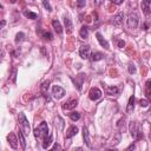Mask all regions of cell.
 I'll return each instance as SVG.
<instances>
[{"instance_id":"6da1fadb","label":"cell","mask_w":151,"mask_h":151,"mask_svg":"<svg viewBox=\"0 0 151 151\" xmlns=\"http://www.w3.org/2000/svg\"><path fill=\"white\" fill-rule=\"evenodd\" d=\"M130 134L135 141L143 139V134L141 130V125L138 122H131L130 123Z\"/></svg>"},{"instance_id":"7a4b0ae2","label":"cell","mask_w":151,"mask_h":151,"mask_svg":"<svg viewBox=\"0 0 151 151\" xmlns=\"http://www.w3.org/2000/svg\"><path fill=\"white\" fill-rule=\"evenodd\" d=\"M48 125L46 122H42L40 125L38 126L35 130H34V136L35 138H40V139H44L46 136H48Z\"/></svg>"},{"instance_id":"3957f363","label":"cell","mask_w":151,"mask_h":151,"mask_svg":"<svg viewBox=\"0 0 151 151\" xmlns=\"http://www.w3.org/2000/svg\"><path fill=\"white\" fill-rule=\"evenodd\" d=\"M18 119H19V124H20V129L24 131V134L26 136L30 135V132H31V126L28 124V119L25 117V115L23 112L19 113V116H18Z\"/></svg>"},{"instance_id":"277c9868","label":"cell","mask_w":151,"mask_h":151,"mask_svg":"<svg viewBox=\"0 0 151 151\" xmlns=\"http://www.w3.org/2000/svg\"><path fill=\"white\" fill-rule=\"evenodd\" d=\"M138 23H139V17H138V14H137L136 12H131V13H129L127 19H126L127 27L131 28V30H135V28H137Z\"/></svg>"},{"instance_id":"5b68a950","label":"cell","mask_w":151,"mask_h":151,"mask_svg":"<svg viewBox=\"0 0 151 151\" xmlns=\"http://www.w3.org/2000/svg\"><path fill=\"white\" fill-rule=\"evenodd\" d=\"M100 97H102V91H100L98 87H92V89L90 90V92H89V98H90L91 100L96 102V100H98Z\"/></svg>"},{"instance_id":"8992f818","label":"cell","mask_w":151,"mask_h":151,"mask_svg":"<svg viewBox=\"0 0 151 151\" xmlns=\"http://www.w3.org/2000/svg\"><path fill=\"white\" fill-rule=\"evenodd\" d=\"M52 94H53V97L57 98V99H60L65 96V90L62 87V86H58V85H55L53 86L52 89Z\"/></svg>"},{"instance_id":"52a82bcc","label":"cell","mask_w":151,"mask_h":151,"mask_svg":"<svg viewBox=\"0 0 151 151\" xmlns=\"http://www.w3.org/2000/svg\"><path fill=\"white\" fill-rule=\"evenodd\" d=\"M90 52H91V48H90L89 45H82L80 48H79V55L83 59L90 58Z\"/></svg>"},{"instance_id":"ba28073f","label":"cell","mask_w":151,"mask_h":151,"mask_svg":"<svg viewBox=\"0 0 151 151\" xmlns=\"http://www.w3.org/2000/svg\"><path fill=\"white\" fill-rule=\"evenodd\" d=\"M72 80H73L74 85L77 86V89L80 91V90H82V86H83V83H84V80H85V74H84V73H80L78 77H76V79L72 78Z\"/></svg>"},{"instance_id":"9c48e42d","label":"cell","mask_w":151,"mask_h":151,"mask_svg":"<svg viewBox=\"0 0 151 151\" xmlns=\"http://www.w3.org/2000/svg\"><path fill=\"white\" fill-rule=\"evenodd\" d=\"M142 10L145 15L151 14V0H143L142 1Z\"/></svg>"},{"instance_id":"30bf717a","label":"cell","mask_w":151,"mask_h":151,"mask_svg":"<svg viewBox=\"0 0 151 151\" xmlns=\"http://www.w3.org/2000/svg\"><path fill=\"white\" fill-rule=\"evenodd\" d=\"M50 80H46V82H44L43 84H42V86H40V91H42V93H43V96L47 99V100H50V96H48V87H50Z\"/></svg>"},{"instance_id":"8fae6325","label":"cell","mask_w":151,"mask_h":151,"mask_svg":"<svg viewBox=\"0 0 151 151\" xmlns=\"http://www.w3.org/2000/svg\"><path fill=\"white\" fill-rule=\"evenodd\" d=\"M123 19H124V13H118V14H116L115 17L112 18V24L115 25V26H121L122 24H123Z\"/></svg>"},{"instance_id":"7c38bea8","label":"cell","mask_w":151,"mask_h":151,"mask_svg":"<svg viewBox=\"0 0 151 151\" xmlns=\"http://www.w3.org/2000/svg\"><path fill=\"white\" fill-rule=\"evenodd\" d=\"M77 105H78V100L77 99H71V100H69V102L63 104V109L64 110H73Z\"/></svg>"},{"instance_id":"4fadbf2b","label":"cell","mask_w":151,"mask_h":151,"mask_svg":"<svg viewBox=\"0 0 151 151\" xmlns=\"http://www.w3.org/2000/svg\"><path fill=\"white\" fill-rule=\"evenodd\" d=\"M37 33L39 34L40 37H43L45 40L51 42V40L53 39V34H52V33H50V32H44L42 28H38V30H37Z\"/></svg>"},{"instance_id":"5bb4252c","label":"cell","mask_w":151,"mask_h":151,"mask_svg":"<svg viewBox=\"0 0 151 151\" xmlns=\"http://www.w3.org/2000/svg\"><path fill=\"white\" fill-rule=\"evenodd\" d=\"M83 137H84V141L86 143V145L91 149L92 148V144H91V139H90V134H89V130L86 126L83 127Z\"/></svg>"},{"instance_id":"9a60e30c","label":"cell","mask_w":151,"mask_h":151,"mask_svg":"<svg viewBox=\"0 0 151 151\" xmlns=\"http://www.w3.org/2000/svg\"><path fill=\"white\" fill-rule=\"evenodd\" d=\"M25 134H24V131L20 129L19 130V132H18V137H19V142H20V144H21V148H23V150H25L26 149V139H25Z\"/></svg>"},{"instance_id":"2e32d148","label":"cell","mask_w":151,"mask_h":151,"mask_svg":"<svg viewBox=\"0 0 151 151\" xmlns=\"http://www.w3.org/2000/svg\"><path fill=\"white\" fill-rule=\"evenodd\" d=\"M96 37H97V40L99 42V44L105 48V50H109V43L104 39L103 38V35H102V33H99V32H97L96 33Z\"/></svg>"},{"instance_id":"e0dca14e","label":"cell","mask_w":151,"mask_h":151,"mask_svg":"<svg viewBox=\"0 0 151 151\" xmlns=\"http://www.w3.org/2000/svg\"><path fill=\"white\" fill-rule=\"evenodd\" d=\"M78 134V127L77 126H74V125H72V126H70V129L67 130V132H66V138L69 139V138H72L73 136H76Z\"/></svg>"},{"instance_id":"ac0fdd59","label":"cell","mask_w":151,"mask_h":151,"mask_svg":"<svg viewBox=\"0 0 151 151\" xmlns=\"http://www.w3.org/2000/svg\"><path fill=\"white\" fill-rule=\"evenodd\" d=\"M7 139H8V143H10V145H11L12 149H17L18 148V143H17V138H15L14 134H10L7 136Z\"/></svg>"},{"instance_id":"d6986e66","label":"cell","mask_w":151,"mask_h":151,"mask_svg":"<svg viewBox=\"0 0 151 151\" xmlns=\"http://www.w3.org/2000/svg\"><path fill=\"white\" fill-rule=\"evenodd\" d=\"M52 26H53L54 31L58 33V34H62V33H63V27H62L60 23L57 20V19H53V20H52Z\"/></svg>"},{"instance_id":"ffe728a7","label":"cell","mask_w":151,"mask_h":151,"mask_svg":"<svg viewBox=\"0 0 151 151\" xmlns=\"http://www.w3.org/2000/svg\"><path fill=\"white\" fill-rule=\"evenodd\" d=\"M135 102H136L135 96L132 94V96L129 98V103H127V106H126V111L127 112H132V111H134V109H135Z\"/></svg>"},{"instance_id":"44dd1931","label":"cell","mask_w":151,"mask_h":151,"mask_svg":"<svg viewBox=\"0 0 151 151\" xmlns=\"http://www.w3.org/2000/svg\"><path fill=\"white\" fill-rule=\"evenodd\" d=\"M103 53H100V52H93L92 54H91V59H92V62H99V60H102L103 59Z\"/></svg>"},{"instance_id":"7402d4cb","label":"cell","mask_w":151,"mask_h":151,"mask_svg":"<svg viewBox=\"0 0 151 151\" xmlns=\"http://www.w3.org/2000/svg\"><path fill=\"white\" fill-rule=\"evenodd\" d=\"M64 23H65V27L67 28V32H72V28H73V25H72V21L69 17H65L64 18Z\"/></svg>"},{"instance_id":"603a6c76","label":"cell","mask_w":151,"mask_h":151,"mask_svg":"<svg viewBox=\"0 0 151 151\" xmlns=\"http://www.w3.org/2000/svg\"><path fill=\"white\" fill-rule=\"evenodd\" d=\"M52 135H48V136H46L45 138H44V143H43V148L44 149H48L50 148V145H51V143H52Z\"/></svg>"},{"instance_id":"cb8c5ba5","label":"cell","mask_w":151,"mask_h":151,"mask_svg":"<svg viewBox=\"0 0 151 151\" xmlns=\"http://www.w3.org/2000/svg\"><path fill=\"white\" fill-rule=\"evenodd\" d=\"M79 35L83 38V39H86L89 37V27L87 26H82L80 31H79Z\"/></svg>"},{"instance_id":"d4e9b609","label":"cell","mask_w":151,"mask_h":151,"mask_svg":"<svg viewBox=\"0 0 151 151\" xmlns=\"http://www.w3.org/2000/svg\"><path fill=\"white\" fill-rule=\"evenodd\" d=\"M106 92H107V94H117L118 92H119V90H118V87L117 86H106Z\"/></svg>"},{"instance_id":"484cf974","label":"cell","mask_w":151,"mask_h":151,"mask_svg":"<svg viewBox=\"0 0 151 151\" xmlns=\"http://www.w3.org/2000/svg\"><path fill=\"white\" fill-rule=\"evenodd\" d=\"M70 118H71V121H73V122H77V121L80 119V113L77 112V111H72V112L70 113Z\"/></svg>"},{"instance_id":"4316f807","label":"cell","mask_w":151,"mask_h":151,"mask_svg":"<svg viewBox=\"0 0 151 151\" xmlns=\"http://www.w3.org/2000/svg\"><path fill=\"white\" fill-rule=\"evenodd\" d=\"M24 15L27 17L28 19H33V20L38 18V14H37V13H34V12H30V11H25V12H24Z\"/></svg>"},{"instance_id":"83f0119b","label":"cell","mask_w":151,"mask_h":151,"mask_svg":"<svg viewBox=\"0 0 151 151\" xmlns=\"http://www.w3.org/2000/svg\"><path fill=\"white\" fill-rule=\"evenodd\" d=\"M24 38H25V33H23V32H19V33L15 35V44L21 43V42L24 40Z\"/></svg>"},{"instance_id":"f1b7e54d","label":"cell","mask_w":151,"mask_h":151,"mask_svg":"<svg viewBox=\"0 0 151 151\" xmlns=\"http://www.w3.org/2000/svg\"><path fill=\"white\" fill-rule=\"evenodd\" d=\"M55 124H58V125H59V126H58V130L62 131L63 127H64V119L60 118V117H57V118H55Z\"/></svg>"},{"instance_id":"f546056e","label":"cell","mask_w":151,"mask_h":151,"mask_svg":"<svg viewBox=\"0 0 151 151\" xmlns=\"http://www.w3.org/2000/svg\"><path fill=\"white\" fill-rule=\"evenodd\" d=\"M145 93L150 97L151 96V79H149L145 84Z\"/></svg>"},{"instance_id":"4dcf8cb0","label":"cell","mask_w":151,"mask_h":151,"mask_svg":"<svg viewBox=\"0 0 151 151\" xmlns=\"http://www.w3.org/2000/svg\"><path fill=\"white\" fill-rule=\"evenodd\" d=\"M43 5H44V7H45L48 12L52 11V7H51V5H50V1H48V0H43Z\"/></svg>"},{"instance_id":"1f68e13d","label":"cell","mask_w":151,"mask_h":151,"mask_svg":"<svg viewBox=\"0 0 151 151\" xmlns=\"http://www.w3.org/2000/svg\"><path fill=\"white\" fill-rule=\"evenodd\" d=\"M85 4H86V0H77V6L79 8H83L85 6Z\"/></svg>"},{"instance_id":"d6a6232c","label":"cell","mask_w":151,"mask_h":151,"mask_svg":"<svg viewBox=\"0 0 151 151\" xmlns=\"http://www.w3.org/2000/svg\"><path fill=\"white\" fill-rule=\"evenodd\" d=\"M139 105L143 106V107H146V106L149 105V100H148V99H141V100H139Z\"/></svg>"},{"instance_id":"836d02e7","label":"cell","mask_w":151,"mask_h":151,"mask_svg":"<svg viewBox=\"0 0 151 151\" xmlns=\"http://www.w3.org/2000/svg\"><path fill=\"white\" fill-rule=\"evenodd\" d=\"M129 72L132 74V73H136V67H135V65L134 64H130L129 65Z\"/></svg>"},{"instance_id":"e575fe53","label":"cell","mask_w":151,"mask_h":151,"mask_svg":"<svg viewBox=\"0 0 151 151\" xmlns=\"http://www.w3.org/2000/svg\"><path fill=\"white\" fill-rule=\"evenodd\" d=\"M17 79V69H13L12 70V82H15Z\"/></svg>"},{"instance_id":"d590c367","label":"cell","mask_w":151,"mask_h":151,"mask_svg":"<svg viewBox=\"0 0 151 151\" xmlns=\"http://www.w3.org/2000/svg\"><path fill=\"white\" fill-rule=\"evenodd\" d=\"M110 1H112L113 4H116V5H121L124 3V0H110Z\"/></svg>"},{"instance_id":"8d00e7d4","label":"cell","mask_w":151,"mask_h":151,"mask_svg":"<svg viewBox=\"0 0 151 151\" xmlns=\"http://www.w3.org/2000/svg\"><path fill=\"white\" fill-rule=\"evenodd\" d=\"M117 43H118V47H121V48L125 46V42H124V40H118Z\"/></svg>"},{"instance_id":"74e56055","label":"cell","mask_w":151,"mask_h":151,"mask_svg":"<svg viewBox=\"0 0 151 151\" xmlns=\"http://www.w3.org/2000/svg\"><path fill=\"white\" fill-rule=\"evenodd\" d=\"M102 3H103V0H94V4H96L97 6H99Z\"/></svg>"},{"instance_id":"f35d334b","label":"cell","mask_w":151,"mask_h":151,"mask_svg":"<svg viewBox=\"0 0 151 151\" xmlns=\"http://www.w3.org/2000/svg\"><path fill=\"white\" fill-rule=\"evenodd\" d=\"M53 149H60V145H58V144H54V145H53Z\"/></svg>"},{"instance_id":"ab89813d","label":"cell","mask_w":151,"mask_h":151,"mask_svg":"<svg viewBox=\"0 0 151 151\" xmlns=\"http://www.w3.org/2000/svg\"><path fill=\"white\" fill-rule=\"evenodd\" d=\"M127 149H135V145H130Z\"/></svg>"},{"instance_id":"60d3db41","label":"cell","mask_w":151,"mask_h":151,"mask_svg":"<svg viewBox=\"0 0 151 151\" xmlns=\"http://www.w3.org/2000/svg\"><path fill=\"white\" fill-rule=\"evenodd\" d=\"M11 3H12V4H15V3H17V0H11Z\"/></svg>"}]
</instances>
